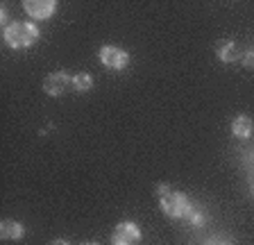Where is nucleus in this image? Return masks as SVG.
Instances as JSON below:
<instances>
[{"mask_svg":"<svg viewBox=\"0 0 254 245\" xmlns=\"http://www.w3.org/2000/svg\"><path fill=\"white\" fill-rule=\"evenodd\" d=\"M252 129H254V122H252V118L245 116V114H238L232 121V134L238 136V139H248L250 134H252Z\"/></svg>","mask_w":254,"mask_h":245,"instance_id":"obj_9","label":"nucleus"},{"mask_svg":"<svg viewBox=\"0 0 254 245\" xmlns=\"http://www.w3.org/2000/svg\"><path fill=\"white\" fill-rule=\"evenodd\" d=\"M143 239L141 227L132 220H125V223H118L114 234H111V245H138Z\"/></svg>","mask_w":254,"mask_h":245,"instance_id":"obj_3","label":"nucleus"},{"mask_svg":"<svg viewBox=\"0 0 254 245\" xmlns=\"http://www.w3.org/2000/svg\"><path fill=\"white\" fill-rule=\"evenodd\" d=\"M243 64L248 66V68H254V48L243 53Z\"/></svg>","mask_w":254,"mask_h":245,"instance_id":"obj_12","label":"nucleus"},{"mask_svg":"<svg viewBox=\"0 0 254 245\" xmlns=\"http://www.w3.org/2000/svg\"><path fill=\"white\" fill-rule=\"evenodd\" d=\"M216 55L220 61H225V64H234L238 59V46L232 41V39H222V41L216 43Z\"/></svg>","mask_w":254,"mask_h":245,"instance_id":"obj_7","label":"nucleus"},{"mask_svg":"<svg viewBox=\"0 0 254 245\" xmlns=\"http://www.w3.org/2000/svg\"><path fill=\"white\" fill-rule=\"evenodd\" d=\"M159 204H161V211L168 216V218H189V213L193 211V202L184 193L177 191H168L166 195L159 197Z\"/></svg>","mask_w":254,"mask_h":245,"instance_id":"obj_2","label":"nucleus"},{"mask_svg":"<svg viewBox=\"0 0 254 245\" xmlns=\"http://www.w3.org/2000/svg\"><path fill=\"white\" fill-rule=\"evenodd\" d=\"M50 245H70V243H68V241H64V239H57V241H53Z\"/></svg>","mask_w":254,"mask_h":245,"instance_id":"obj_14","label":"nucleus"},{"mask_svg":"<svg viewBox=\"0 0 254 245\" xmlns=\"http://www.w3.org/2000/svg\"><path fill=\"white\" fill-rule=\"evenodd\" d=\"M23 9L34 21H46V18H50L57 11V2L55 0H25Z\"/></svg>","mask_w":254,"mask_h":245,"instance_id":"obj_6","label":"nucleus"},{"mask_svg":"<svg viewBox=\"0 0 254 245\" xmlns=\"http://www.w3.org/2000/svg\"><path fill=\"white\" fill-rule=\"evenodd\" d=\"M0 21H2V23L7 21V11H5V7H2V11H0Z\"/></svg>","mask_w":254,"mask_h":245,"instance_id":"obj_15","label":"nucleus"},{"mask_svg":"<svg viewBox=\"0 0 254 245\" xmlns=\"http://www.w3.org/2000/svg\"><path fill=\"white\" fill-rule=\"evenodd\" d=\"M91 86H93V77H91L89 73H77V75H73V89H75V91L84 93V91H89Z\"/></svg>","mask_w":254,"mask_h":245,"instance_id":"obj_10","label":"nucleus"},{"mask_svg":"<svg viewBox=\"0 0 254 245\" xmlns=\"http://www.w3.org/2000/svg\"><path fill=\"white\" fill-rule=\"evenodd\" d=\"M218 245H232V243H218Z\"/></svg>","mask_w":254,"mask_h":245,"instance_id":"obj_17","label":"nucleus"},{"mask_svg":"<svg viewBox=\"0 0 254 245\" xmlns=\"http://www.w3.org/2000/svg\"><path fill=\"white\" fill-rule=\"evenodd\" d=\"M70 86H73V75H68L66 70H55L43 80V91L53 98L64 96Z\"/></svg>","mask_w":254,"mask_h":245,"instance_id":"obj_5","label":"nucleus"},{"mask_svg":"<svg viewBox=\"0 0 254 245\" xmlns=\"http://www.w3.org/2000/svg\"><path fill=\"white\" fill-rule=\"evenodd\" d=\"M204 213H202L200 211V209H195V207H193V211H190L189 213V223L190 225H195V227H200V225H204Z\"/></svg>","mask_w":254,"mask_h":245,"instance_id":"obj_11","label":"nucleus"},{"mask_svg":"<svg viewBox=\"0 0 254 245\" xmlns=\"http://www.w3.org/2000/svg\"><path fill=\"white\" fill-rule=\"evenodd\" d=\"M170 191V186H168V184H159V186H157V195L159 197H161V195H166V193H168Z\"/></svg>","mask_w":254,"mask_h":245,"instance_id":"obj_13","label":"nucleus"},{"mask_svg":"<svg viewBox=\"0 0 254 245\" xmlns=\"http://www.w3.org/2000/svg\"><path fill=\"white\" fill-rule=\"evenodd\" d=\"M41 32H39V27L34 23H9L5 25V32H2V39L9 48H30L34 41H39Z\"/></svg>","mask_w":254,"mask_h":245,"instance_id":"obj_1","label":"nucleus"},{"mask_svg":"<svg viewBox=\"0 0 254 245\" xmlns=\"http://www.w3.org/2000/svg\"><path fill=\"white\" fill-rule=\"evenodd\" d=\"M98 57H100L102 66H105V68H111V70H123L127 64H129V53L118 48V46H102Z\"/></svg>","mask_w":254,"mask_h":245,"instance_id":"obj_4","label":"nucleus"},{"mask_svg":"<svg viewBox=\"0 0 254 245\" xmlns=\"http://www.w3.org/2000/svg\"><path fill=\"white\" fill-rule=\"evenodd\" d=\"M82 245H98V243H82Z\"/></svg>","mask_w":254,"mask_h":245,"instance_id":"obj_16","label":"nucleus"},{"mask_svg":"<svg viewBox=\"0 0 254 245\" xmlns=\"http://www.w3.org/2000/svg\"><path fill=\"white\" fill-rule=\"evenodd\" d=\"M0 236L5 241H21L25 236V227L16 220H2L0 223Z\"/></svg>","mask_w":254,"mask_h":245,"instance_id":"obj_8","label":"nucleus"}]
</instances>
